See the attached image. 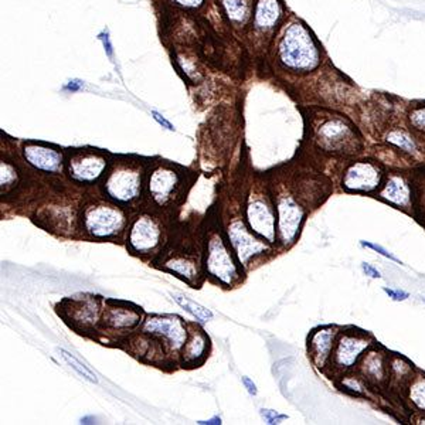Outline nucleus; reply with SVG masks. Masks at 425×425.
Returning <instances> with one entry per match:
<instances>
[{
	"label": "nucleus",
	"instance_id": "obj_1",
	"mask_svg": "<svg viewBox=\"0 0 425 425\" xmlns=\"http://www.w3.org/2000/svg\"><path fill=\"white\" fill-rule=\"evenodd\" d=\"M279 58L295 71H309L319 64L315 41L301 23H294L283 33L279 43Z\"/></svg>",
	"mask_w": 425,
	"mask_h": 425
},
{
	"label": "nucleus",
	"instance_id": "obj_2",
	"mask_svg": "<svg viewBox=\"0 0 425 425\" xmlns=\"http://www.w3.org/2000/svg\"><path fill=\"white\" fill-rule=\"evenodd\" d=\"M85 230L94 237L105 239L121 231L125 224L124 212L109 204L89 207L84 216Z\"/></svg>",
	"mask_w": 425,
	"mask_h": 425
},
{
	"label": "nucleus",
	"instance_id": "obj_3",
	"mask_svg": "<svg viewBox=\"0 0 425 425\" xmlns=\"http://www.w3.org/2000/svg\"><path fill=\"white\" fill-rule=\"evenodd\" d=\"M140 190V175L132 168H120L107 180V193L118 201H131Z\"/></svg>",
	"mask_w": 425,
	"mask_h": 425
},
{
	"label": "nucleus",
	"instance_id": "obj_4",
	"mask_svg": "<svg viewBox=\"0 0 425 425\" xmlns=\"http://www.w3.org/2000/svg\"><path fill=\"white\" fill-rule=\"evenodd\" d=\"M207 268L211 275H215L227 285H231L234 279L237 278V267H235L220 237H212L208 244Z\"/></svg>",
	"mask_w": 425,
	"mask_h": 425
},
{
	"label": "nucleus",
	"instance_id": "obj_5",
	"mask_svg": "<svg viewBox=\"0 0 425 425\" xmlns=\"http://www.w3.org/2000/svg\"><path fill=\"white\" fill-rule=\"evenodd\" d=\"M369 338L360 332H347L338 342L334 363L338 369H350L369 347Z\"/></svg>",
	"mask_w": 425,
	"mask_h": 425
},
{
	"label": "nucleus",
	"instance_id": "obj_6",
	"mask_svg": "<svg viewBox=\"0 0 425 425\" xmlns=\"http://www.w3.org/2000/svg\"><path fill=\"white\" fill-rule=\"evenodd\" d=\"M382 173L375 164L370 162H359L347 171L343 186L347 190L370 192L380 184Z\"/></svg>",
	"mask_w": 425,
	"mask_h": 425
},
{
	"label": "nucleus",
	"instance_id": "obj_7",
	"mask_svg": "<svg viewBox=\"0 0 425 425\" xmlns=\"http://www.w3.org/2000/svg\"><path fill=\"white\" fill-rule=\"evenodd\" d=\"M228 235H230V240H231V244L235 252H237L239 255V259L244 265L247 264V261L251 257L268 250V247L264 243L254 239L252 235L247 231L244 224L239 220L231 223L228 228Z\"/></svg>",
	"mask_w": 425,
	"mask_h": 425
},
{
	"label": "nucleus",
	"instance_id": "obj_8",
	"mask_svg": "<svg viewBox=\"0 0 425 425\" xmlns=\"http://www.w3.org/2000/svg\"><path fill=\"white\" fill-rule=\"evenodd\" d=\"M144 330L146 334L157 335L166 339L173 350L180 349L186 343V329L182 320L172 318H152L146 320Z\"/></svg>",
	"mask_w": 425,
	"mask_h": 425
},
{
	"label": "nucleus",
	"instance_id": "obj_9",
	"mask_svg": "<svg viewBox=\"0 0 425 425\" xmlns=\"http://www.w3.org/2000/svg\"><path fill=\"white\" fill-rule=\"evenodd\" d=\"M160 240V230L157 224L148 216L139 217L131 230L129 243L135 251H152Z\"/></svg>",
	"mask_w": 425,
	"mask_h": 425
},
{
	"label": "nucleus",
	"instance_id": "obj_10",
	"mask_svg": "<svg viewBox=\"0 0 425 425\" xmlns=\"http://www.w3.org/2000/svg\"><path fill=\"white\" fill-rule=\"evenodd\" d=\"M107 160L98 153H80L69 160V173L80 182H92L101 176Z\"/></svg>",
	"mask_w": 425,
	"mask_h": 425
},
{
	"label": "nucleus",
	"instance_id": "obj_11",
	"mask_svg": "<svg viewBox=\"0 0 425 425\" xmlns=\"http://www.w3.org/2000/svg\"><path fill=\"white\" fill-rule=\"evenodd\" d=\"M279 212V232L283 243H291L299 230L303 219L302 208L291 197L282 199L278 204Z\"/></svg>",
	"mask_w": 425,
	"mask_h": 425
},
{
	"label": "nucleus",
	"instance_id": "obj_12",
	"mask_svg": "<svg viewBox=\"0 0 425 425\" xmlns=\"http://www.w3.org/2000/svg\"><path fill=\"white\" fill-rule=\"evenodd\" d=\"M250 227L268 241L275 239V219L270 207L263 200H252L247 210Z\"/></svg>",
	"mask_w": 425,
	"mask_h": 425
},
{
	"label": "nucleus",
	"instance_id": "obj_13",
	"mask_svg": "<svg viewBox=\"0 0 425 425\" xmlns=\"http://www.w3.org/2000/svg\"><path fill=\"white\" fill-rule=\"evenodd\" d=\"M179 183L177 175L168 168H159L152 173L149 190L157 204H166L175 193Z\"/></svg>",
	"mask_w": 425,
	"mask_h": 425
},
{
	"label": "nucleus",
	"instance_id": "obj_14",
	"mask_svg": "<svg viewBox=\"0 0 425 425\" xmlns=\"http://www.w3.org/2000/svg\"><path fill=\"white\" fill-rule=\"evenodd\" d=\"M26 160L32 166L45 171V172H57L61 169L63 156L56 149L37 146V145H28L23 151Z\"/></svg>",
	"mask_w": 425,
	"mask_h": 425
},
{
	"label": "nucleus",
	"instance_id": "obj_15",
	"mask_svg": "<svg viewBox=\"0 0 425 425\" xmlns=\"http://www.w3.org/2000/svg\"><path fill=\"white\" fill-rule=\"evenodd\" d=\"M336 332L334 329H320L319 332H315L309 340L311 356L318 367H323L329 359L330 353L334 349Z\"/></svg>",
	"mask_w": 425,
	"mask_h": 425
},
{
	"label": "nucleus",
	"instance_id": "obj_16",
	"mask_svg": "<svg viewBox=\"0 0 425 425\" xmlns=\"http://www.w3.org/2000/svg\"><path fill=\"white\" fill-rule=\"evenodd\" d=\"M319 138L322 144L330 149L345 146L351 138V131L346 124L339 120L325 122L319 129Z\"/></svg>",
	"mask_w": 425,
	"mask_h": 425
},
{
	"label": "nucleus",
	"instance_id": "obj_17",
	"mask_svg": "<svg viewBox=\"0 0 425 425\" xmlns=\"http://www.w3.org/2000/svg\"><path fill=\"white\" fill-rule=\"evenodd\" d=\"M281 16L278 0H259L255 10V26L258 29L268 30L275 26Z\"/></svg>",
	"mask_w": 425,
	"mask_h": 425
},
{
	"label": "nucleus",
	"instance_id": "obj_18",
	"mask_svg": "<svg viewBox=\"0 0 425 425\" xmlns=\"http://www.w3.org/2000/svg\"><path fill=\"white\" fill-rule=\"evenodd\" d=\"M382 197L393 204L406 206L410 201V188L403 179L394 176L387 182L384 190L382 192Z\"/></svg>",
	"mask_w": 425,
	"mask_h": 425
},
{
	"label": "nucleus",
	"instance_id": "obj_19",
	"mask_svg": "<svg viewBox=\"0 0 425 425\" xmlns=\"http://www.w3.org/2000/svg\"><path fill=\"white\" fill-rule=\"evenodd\" d=\"M140 316L132 309H125V308H115L109 309L105 315V320L109 326L115 329H122V327H132L139 322Z\"/></svg>",
	"mask_w": 425,
	"mask_h": 425
},
{
	"label": "nucleus",
	"instance_id": "obj_20",
	"mask_svg": "<svg viewBox=\"0 0 425 425\" xmlns=\"http://www.w3.org/2000/svg\"><path fill=\"white\" fill-rule=\"evenodd\" d=\"M172 296H173V299L182 306L184 311H187L188 314H192L196 319H199L201 322H207V320H210L212 318V314L208 309H206L204 306L196 303L195 301L188 299V298H186L183 295H179V294H173Z\"/></svg>",
	"mask_w": 425,
	"mask_h": 425
},
{
	"label": "nucleus",
	"instance_id": "obj_21",
	"mask_svg": "<svg viewBox=\"0 0 425 425\" xmlns=\"http://www.w3.org/2000/svg\"><path fill=\"white\" fill-rule=\"evenodd\" d=\"M58 353H60V356L63 358V360H64L71 369L76 370L77 374H80V375L83 377V379H85V380L89 382V383H98V379H97L96 373H94L89 367H87L84 363H81L77 358H74L73 354H69V353L65 351L64 349H60Z\"/></svg>",
	"mask_w": 425,
	"mask_h": 425
},
{
	"label": "nucleus",
	"instance_id": "obj_22",
	"mask_svg": "<svg viewBox=\"0 0 425 425\" xmlns=\"http://www.w3.org/2000/svg\"><path fill=\"white\" fill-rule=\"evenodd\" d=\"M206 350V338L204 335H201L200 332H195L192 339L188 340V343L184 346L183 354H184V360L192 363L196 362L201 354Z\"/></svg>",
	"mask_w": 425,
	"mask_h": 425
},
{
	"label": "nucleus",
	"instance_id": "obj_23",
	"mask_svg": "<svg viewBox=\"0 0 425 425\" xmlns=\"http://www.w3.org/2000/svg\"><path fill=\"white\" fill-rule=\"evenodd\" d=\"M227 16L232 21H244L248 16V3L246 0H221Z\"/></svg>",
	"mask_w": 425,
	"mask_h": 425
},
{
	"label": "nucleus",
	"instance_id": "obj_24",
	"mask_svg": "<svg viewBox=\"0 0 425 425\" xmlns=\"http://www.w3.org/2000/svg\"><path fill=\"white\" fill-rule=\"evenodd\" d=\"M387 140L390 142V144L395 145L397 148L403 149L406 152H415L417 151V145L414 139L404 131H391L389 135H387Z\"/></svg>",
	"mask_w": 425,
	"mask_h": 425
},
{
	"label": "nucleus",
	"instance_id": "obj_25",
	"mask_svg": "<svg viewBox=\"0 0 425 425\" xmlns=\"http://www.w3.org/2000/svg\"><path fill=\"white\" fill-rule=\"evenodd\" d=\"M166 267L172 270L173 272L184 276L186 279H193L197 274L195 264L192 261H188V259H183V258L172 259V261L166 264Z\"/></svg>",
	"mask_w": 425,
	"mask_h": 425
},
{
	"label": "nucleus",
	"instance_id": "obj_26",
	"mask_svg": "<svg viewBox=\"0 0 425 425\" xmlns=\"http://www.w3.org/2000/svg\"><path fill=\"white\" fill-rule=\"evenodd\" d=\"M411 403L421 411H425V377L417 379L410 389Z\"/></svg>",
	"mask_w": 425,
	"mask_h": 425
},
{
	"label": "nucleus",
	"instance_id": "obj_27",
	"mask_svg": "<svg viewBox=\"0 0 425 425\" xmlns=\"http://www.w3.org/2000/svg\"><path fill=\"white\" fill-rule=\"evenodd\" d=\"M364 371L370 375V379L380 380L384 371L380 356H377L375 353H373V356H369L367 360L364 362Z\"/></svg>",
	"mask_w": 425,
	"mask_h": 425
},
{
	"label": "nucleus",
	"instance_id": "obj_28",
	"mask_svg": "<svg viewBox=\"0 0 425 425\" xmlns=\"http://www.w3.org/2000/svg\"><path fill=\"white\" fill-rule=\"evenodd\" d=\"M360 244H362L363 247H367V248H370V250H373V251H375V252H379L380 255H383V257L391 259V261H394V263H397V264H401V261H400V259H398L395 255H393L391 252H389L387 250H384V248H383L382 246H379V244L369 243V241H360Z\"/></svg>",
	"mask_w": 425,
	"mask_h": 425
},
{
	"label": "nucleus",
	"instance_id": "obj_29",
	"mask_svg": "<svg viewBox=\"0 0 425 425\" xmlns=\"http://www.w3.org/2000/svg\"><path fill=\"white\" fill-rule=\"evenodd\" d=\"M410 120L413 122V125L417 128V129H421V131H425V108H419V109H415Z\"/></svg>",
	"mask_w": 425,
	"mask_h": 425
},
{
	"label": "nucleus",
	"instance_id": "obj_30",
	"mask_svg": "<svg viewBox=\"0 0 425 425\" xmlns=\"http://www.w3.org/2000/svg\"><path fill=\"white\" fill-rule=\"evenodd\" d=\"M261 415L267 419L268 424H279V421L287 419V415H282L274 410H261Z\"/></svg>",
	"mask_w": 425,
	"mask_h": 425
},
{
	"label": "nucleus",
	"instance_id": "obj_31",
	"mask_svg": "<svg viewBox=\"0 0 425 425\" xmlns=\"http://www.w3.org/2000/svg\"><path fill=\"white\" fill-rule=\"evenodd\" d=\"M14 179V172L13 169L6 163H2V187L8 186L10 182Z\"/></svg>",
	"mask_w": 425,
	"mask_h": 425
},
{
	"label": "nucleus",
	"instance_id": "obj_32",
	"mask_svg": "<svg viewBox=\"0 0 425 425\" xmlns=\"http://www.w3.org/2000/svg\"><path fill=\"white\" fill-rule=\"evenodd\" d=\"M384 292L394 301H406L410 296L408 292L400 291V290H391V288H384Z\"/></svg>",
	"mask_w": 425,
	"mask_h": 425
},
{
	"label": "nucleus",
	"instance_id": "obj_33",
	"mask_svg": "<svg viewBox=\"0 0 425 425\" xmlns=\"http://www.w3.org/2000/svg\"><path fill=\"white\" fill-rule=\"evenodd\" d=\"M343 386H345L346 390H350V391L356 393V394H360V393L363 391V390H362L363 387L360 386V383H359L358 380H354V379H347V380H345Z\"/></svg>",
	"mask_w": 425,
	"mask_h": 425
},
{
	"label": "nucleus",
	"instance_id": "obj_34",
	"mask_svg": "<svg viewBox=\"0 0 425 425\" xmlns=\"http://www.w3.org/2000/svg\"><path fill=\"white\" fill-rule=\"evenodd\" d=\"M152 115H153V118L155 120L157 121V124L159 125H162L163 128H166V129H169V131H173L175 129V127L168 121V120H164L163 118V115H160L159 112H156V111H152Z\"/></svg>",
	"mask_w": 425,
	"mask_h": 425
},
{
	"label": "nucleus",
	"instance_id": "obj_35",
	"mask_svg": "<svg viewBox=\"0 0 425 425\" xmlns=\"http://www.w3.org/2000/svg\"><path fill=\"white\" fill-rule=\"evenodd\" d=\"M362 270L366 272V275H369V276H371V278H382V274L377 271L374 267H371L370 264H367V263H363L362 264Z\"/></svg>",
	"mask_w": 425,
	"mask_h": 425
},
{
	"label": "nucleus",
	"instance_id": "obj_36",
	"mask_svg": "<svg viewBox=\"0 0 425 425\" xmlns=\"http://www.w3.org/2000/svg\"><path fill=\"white\" fill-rule=\"evenodd\" d=\"M175 2L184 8H199L203 0H175Z\"/></svg>",
	"mask_w": 425,
	"mask_h": 425
},
{
	"label": "nucleus",
	"instance_id": "obj_37",
	"mask_svg": "<svg viewBox=\"0 0 425 425\" xmlns=\"http://www.w3.org/2000/svg\"><path fill=\"white\" fill-rule=\"evenodd\" d=\"M243 383H244V386H246V389H247V391L251 394V395H255L257 394V387H255V384L248 379V377H244L243 379Z\"/></svg>",
	"mask_w": 425,
	"mask_h": 425
},
{
	"label": "nucleus",
	"instance_id": "obj_38",
	"mask_svg": "<svg viewBox=\"0 0 425 425\" xmlns=\"http://www.w3.org/2000/svg\"><path fill=\"white\" fill-rule=\"evenodd\" d=\"M100 39L104 41V45L107 47V53H108V56H112V45H111V41H109V37H108V33H102L101 36H100Z\"/></svg>",
	"mask_w": 425,
	"mask_h": 425
},
{
	"label": "nucleus",
	"instance_id": "obj_39",
	"mask_svg": "<svg viewBox=\"0 0 425 425\" xmlns=\"http://www.w3.org/2000/svg\"><path fill=\"white\" fill-rule=\"evenodd\" d=\"M220 418H215V419H208V421H200L199 424H220Z\"/></svg>",
	"mask_w": 425,
	"mask_h": 425
},
{
	"label": "nucleus",
	"instance_id": "obj_40",
	"mask_svg": "<svg viewBox=\"0 0 425 425\" xmlns=\"http://www.w3.org/2000/svg\"><path fill=\"white\" fill-rule=\"evenodd\" d=\"M424 302H425V298H424Z\"/></svg>",
	"mask_w": 425,
	"mask_h": 425
},
{
	"label": "nucleus",
	"instance_id": "obj_41",
	"mask_svg": "<svg viewBox=\"0 0 425 425\" xmlns=\"http://www.w3.org/2000/svg\"><path fill=\"white\" fill-rule=\"evenodd\" d=\"M424 424H425V421H424Z\"/></svg>",
	"mask_w": 425,
	"mask_h": 425
}]
</instances>
